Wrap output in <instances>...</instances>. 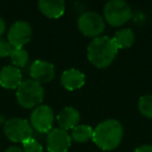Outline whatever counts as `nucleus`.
I'll return each instance as SVG.
<instances>
[{"label":"nucleus","mask_w":152,"mask_h":152,"mask_svg":"<svg viewBox=\"0 0 152 152\" xmlns=\"http://www.w3.org/2000/svg\"><path fill=\"white\" fill-rule=\"evenodd\" d=\"M118 47L113 38L100 36L90 42L87 49V55L90 63L96 68L104 69L114 61L118 54Z\"/></svg>","instance_id":"obj_1"},{"label":"nucleus","mask_w":152,"mask_h":152,"mask_svg":"<svg viewBox=\"0 0 152 152\" xmlns=\"http://www.w3.org/2000/svg\"><path fill=\"white\" fill-rule=\"evenodd\" d=\"M123 139V127L118 120L108 119L96 126L93 131V142L104 151L114 150Z\"/></svg>","instance_id":"obj_2"},{"label":"nucleus","mask_w":152,"mask_h":152,"mask_svg":"<svg viewBox=\"0 0 152 152\" xmlns=\"http://www.w3.org/2000/svg\"><path fill=\"white\" fill-rule=\"evenodd\" d=\"M16 97L19 105L22 107H37L44 99V88L34 79H26L22 81L17 89Z\"/></svg>","instance_id":"obj_3"},{"label":"nucleus","mask_w":152,"mask_h":152,"mask_svg":"<svg viewBox=\"0 0 152 152\" xmlns=\"http://www.w3.org/2000/svg\"><path fill=\"white\" fill-rule=\"evenodd\" d=\"M103 16L112 26H121L131 19L132 10L126 1L112 0L104 5Z\"/></svg>","instance_id":"obj_4"},{"label":"nucleus","mask_w":152,"mask_h":152,"mask_svg":"<svg viewBox=\"0 0 152 152\" xmlns=\"http://www.w3.org/2000/svg\"><path fill=\"white\" fill-rule=\"evenodd\" d=\"M7 137L14 143H22L31 139L34 128L26 119L12 118L4 123L3 127Z\"/></svg>","instance_id":"obj_5"},{"label":"nucleus","mask_w":152,"mask_h":152,"mask_svg":"<svg viewBox=\"0 0 152 152\" xmlns=\"http://www.w3.org/2000/svg\"><path fill=\"white\" fill-rule=\"evenodd\" d=\"M77 26L81 34L89 38H98L105 29L103 18L96 12H86L79 16Z\"/></svg>","instance_id":"obj_6"},{"label":"nucleus","mask_w":152,"mask_h":152,"mask_svg":"<svg viewBox=\"0 0 152 152\" xmlns=\"http://www.w3.org/2000/svg\"><path fill=\"white\" fill-rule=\"evenodd\" d=\"M54 114L52 108L46 104H40L34 107L30 115V125L34 130L41 133H48L52 130Z\"/></svg>","instance_id":"obj_7"},{"label":"nucleus","mask_w":152,"mask_h":152,"mask_svg":"<svg viewBox=\"0 0 152 152\" xmlns=\"http://www.w3.org/2000/svg\"><path fill=\"white\" fill-rule=\"evenodd\" d=\"M32 28L26 21H17L10 27L7 31V40L13 48H23L30 41Z\"/></svg>","instance_id":"obj_8"},{"label":"nucleus","mask_w":152,"mask_h":152,"mask_svg":"<svg viewBox=\"0 0 152 152\" xmlns=\"http://www.w3.org/2000/svg\"><path fill=\"white\" fill-rule=\"evenodd\" d=\"M71 142V135L65 129L55 128L47 133L46 146L49 152H67Z\"/></svg>","instance_id":"obj_9"},{"label":"nucleus","mask_w":152,"mask_h":152,"mask_svg":"<svg viewBox=\"0 0 152 152\" xmlns=\"http://www.w3.org/2000/svg\"><path fill=\"white\" fill-rule=\"evenodd\" d=\"M29 73L31 79L39 83H46L51 81L55 76V68L53 64L42 59H37L30 65Z\"/></svg>","instance_id":"obj_10"},{"label":"nucleus","mask_w":152,"mask_h":152,"mask_svg":"<svg viewBox=\"0 0 152 152\" xmlns=\"http://www.w3.org/2000/svg\"><path fill=\"white\" fill-rule=\"evenodd\" d=\"M22 81V72L19 68L5 66L0 70V86L4 89H18Z\"/></svg>","instance_id":"obj_11"},{"label":"nucleus","mask_w":152,"mask_h":152,"mask_svg":"<svg viewBox=\"0 0 152 152\" xmlns=\"http://www.w3.org/2000/svg\"><path fill=\"white\" fill-rule=\"evenodd\" d=\"M86 83V76L77 69H68L63 72L61 76V83L68 91H75L83 87Z\"/></svg>","instance_id":"obj_12"},{"label":"nucleus","mask_w":152,"mask_h":152,"mask_svg":"<svg viewBox=\"0 0 152 152\" xmlns=\"http://www.w3.org/2000/svg\"><path fill=\"white\" fill-rule=\"evenodd\" d=\"M56 120L61 129H65V130L73 129L78 125V122L80 120V114L76 108L67 106L59 112V114L56 116Z\"/></svg>","instance_id":"obj_13"},{"label":"nucleus","mask_w":152,"mask_h":152,"mask_svg":"<svg viewBox=\"0 0 152 152\" xmlns=\"http://www.w3.org/2000/svg\"><path fill=\"white\" fill-rule=\"evenodd\" d=\"M40 12L50 19H56L65 13V2L63 0H40L38 2Z\"/></svg>","instance_id":"obj_14"},{"label":"nucleus","mask_w":152,"mask_h":152,"mask_svg":"<svg viewBox=\"0 0 152 152\" xmlns=\"http://www.w3.org/2000/svg\"><path fill=\"white\" fill-rule=\"evenodd\" d=\"M134 39V34L130 28H122L115 34L113 40L116 43L118 49H125L132 46Z\"/></svg>","instance_id":"obj_15"},{"label":"nucleus","mask_w":152,"mask_h":152,"mask_svg":"<svg viewBox=\"0 0 152 152\" xmlns=\"http://www.w3.org/2000/svg\"><path fill=\"white\" fill-rule=\"evenodd\" d=\"M93 131L94 129L90 125L81 124L77 125L72 129L71 132V139L77 143H86L90 141L93 137Z\"/></svg>","instance_id":"obj_16"},{"label":"nucleus","mask_w":152,"mask_h":152,"mask_svg":"<svg viewBox=\"0 0 152 152\" xmlns=\"http://www.w3.org/2000/svg\"><path fill=\"white\" fill-rule=\"evenodd\" d=\"M10 57H11L13 66L20 69V68H23L24 66H26L29 55L24 48H12Z\"/></svg>","instance_id":"obj_17"},{"label":"nucleus","mask_w":152,"mask_h":152,"mask_svg":"<svg viewBox=\"0 0 152 152\" xmlns=\"http://www.w3.org/2000/svg\"><path fill=\"white\" fill-rule=\"evenodd\" d=\"M139 110L143 116L152 119V95H144L137 103Z\"/></svg>","instance_id":"obj_18"},{"label":"nucleus","mask_w":152,"mask_h":152,"mask_svg":"<svg viewBox=\"0 0 152 152\" xmlns=\"http://www.w3.org/2000/svg\"><path fill=\"white\" fill-rule=\"evenodd\" d=\"M23 152H43V146L31 137L23 143Z\"/></svg>","instance_id":"obj_19"},{"label":"nucleus","mask_w":152,"mask_h":152,"mask_svg":"<svg viewBox=\"0 0 152 152\" xmlns=\"http://www.w3.org/2000/svg\"><path fill=\"white\" fill-rule=\"evenodd\" d=\"M13 47L10 45L9 41L0 37V57H7L10 56V53Z\"/></svg>","instance_id":"obj_20"},{"label":"nucleus","mask_w":152,"mask_h":152,"mask_svg":"<svg viewBox=\"0 0 152 152\" xmlns=\"http://www.w3.org/2000/svg\"><path fill=\"white\" fill-rule=\"evenodd\" d=\"M134 152H152V145H141L134 150Z\"/></svg>","instance_id":"obj_21"},{"label":"nucleus","mask_w":152,"mask_h":152,"mask_svg":"<svg viewBox=\"0 0 152 152\" xmlns=\"http://www.w3.org/2000/svg\"><path fill=\"white\" fill-rule=\"evenodd\" d=\"M4 152H23V149L19 147H16V146H12V147H9Z\"/></svg>","instance_id":"obj_22"},{"label":"nucleus","mask_w":152,"mask_h":152,"mask_svg":"<svg viewBox=\"0 0 152 152\" xmlns=\"http://www.w3.org/2000/svg\"><path fill=\"white\" fill-rule=\"evenodd\" d=\"M5 31V22L2 18L0 17V37L2 36Z\"/></svg>","instance_id":"obj_23"}]
</instances>
